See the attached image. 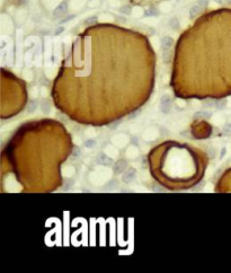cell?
I'll list each match as a JSON object with an SVG mask.
<instances>
[{
	"instance_id": "f546056e",
	"label": "cell",
	"mask_w": 231,
	"mask_h": 273,
	"mask_svg": "<svg viewBox=\"0 0 231 273\" xmlns=\"http://www.w3.org/2000/svg\"><path fill=\"white\" fill-rule=\"evenodd\" d=\"M214 1L218 4H227L228 2V0H214Z\"/></svg>"
},
{
	"instance_id": "277c9868",
	"label": "cell",
	"mask_w": 231,
	"mask_h": 273,
	"mask_svg": "<svg viewBox=\"0 0 231 273\" xmlns=\"http://www.w3.org/2000/svg\"><path fill=\"white\" fill-rule=\"evenodd\" d=\"M126 167H128V161L124 159H120L113 165V171L115 174H121L126 171Z\"/></svg>"
},
{
	"instance_id": "e0dca14e",
	"label": "cell",
	"mask_w": 231,
	"mask_h": 273,
	"mask_svg": "<svg viewBox=\"0 0 231 273\" xmlns=\"http://www.w3.org/2000/svg\"><path fill=\"white\" fill-rule=\"evenodd\" d=\"M96 23H97V17L96 16H91V17H88L86 19V24L87 25H94Z\"/></svg>"
},
{
	"instance_id": "603a6c76",
	"label": "cell",
	"mask_w": 231,
	"mask_h": 273,
	"mask_svg": "<svg viewBox=\"0 0 231 273\" xmlns=\"http://www.w3.org/2000/svg\"><path fill=\"white\" fill-rule=\"evenodd\" d=\"M211 116H212V112L211 111H208V109H205V111H203V119H211Z\"/></svg>"
},
{
	"instance_id": "6da1fadb",
	"label": "cell",
	"mask_w": 231,
	"mask_h": 273,
	"mask_svg": "<svg viewBox=\"0 0 231 273\" xmlns=\"http://www.w3.org/2000/svg\"><path fill=\"white\" fill-rule=\"evenodd\" d=\"M170 108H171V98L169 95H163L160 99V111L167 114L170 112Z\"/></svg>"
},
{
	"instance_id": "5bb4252c",
	"label": "cell",
	"mask_w": 231,
	"mask_h": 273,
	"mask_svg": "<svg viewBox=\"0 0 231 273\" xmlns=\"http://www.w3.org/2000/svg\"><path fill=\"white\" fill-rule=\"evenodd\" d=\"M178 25H179V23H178V19H177V18H171V19L169 20V26H170L171 28L176 29L178 27Z\"/></svg>"
},
{
	"instance_id": "484cf974",
	"label": "cell",
	"mask_w": 231,
	"mask_h": 273,
	"mask_svg": "<svg viewBox=\"0 0 231 273\" xmlns=\"http://www.w3.org/2000/svg\"><path fill=\"white\" fill-rule=\"evenodd\" d=\"M140 112H141V109H136V111H134L132 114H130L129 120H133V119H135V118H138V115L140 114Z\"/></svg>"
},
{
	"instance_id": "9c48e42d",
	"label": "cell",
	"mask_w": 231,
	"mask_h": 273,
	"mask_svg": "<svg viewBox=\"0 0 231 273\" xmlns=\"http://www.w3.org/2000/svg\"><path fill=\"white\" fill-rule=\"evenodd\" d=\"M158 14H159V12H158V9L156 7H150V8H148L146 10V12H144V15L148 16V17H150V16H157Z\"/></svg>"
},
{
	"instance_id": "7c38bea8",
	"label": "cell",
	"mask_w": 231,
	"mask_h": 273,
	"mask_svg": "<svg viewBox=\"0 0 231 273\" xmlns=\"http://www.w3.org/2000/svg\"><path fill=\"white\" fill-rule=\"evenodd\" d=\"M214 106L218 108V109H223L225 107V101L223 99H218L214 102Z\"/></svg>"
},
{
	"instance_id": "ba28073f",
	"label": "cell",
	"mask_w": 231,
	"mask_h": 273,
	"mask_svg": "<svg viewBox=\"0 0 231 273\" xmlns=\"http://www.w3.org/2000/svg\"><path fill=\"white\" fill-rule=\"evenodd\" d=\"M39 107V104H37V102H35V101H32V102H29L27 104V113H33V112H35L36 111V108Z\"/></svg>"
},
{
	"instance_id": "3957f363",
	"label": "cell",
	"mask_w": 231,
	"mask_h": 273,
	"mask_svg": "<svg viewBox=\"0 0 231 273\" xmlns=\"http://www.w3.org/2000/svg\"><path fill=\"white\" fill-rule=\"evenodd\" d=\"M135 176H136V172H135L134 168H128L126 171L123 173V175H122V181H123L124 183H131L133 180L135 178Z\"/></svg>"
},
{
	"instance_id": "4dcf8cb0",
	"label": "cell",
	"mask_w": 231,
	"mask_h": 273,
	"mask_svg": "<svg viewBox=\"0 0 231 273\" xmlns=\"http://www.w3.org/2000/svg\"><path fill=\"white\" fill-rule=\"evenodd\" d=\"M224 154H225V149H222V153H221V158L224 156Z\"/></svg>"
},
{
	"instance_id": "8992f818",
	"label": "cell",
	"mask_w": 231,
	"mask_h": 273,
	"mask_svg": "<svg viewBox=\"0 0 231 273\" xmlns=\"http://www.w3.org/2000/svg\"><path fill=\"white\" fill-rule=\"evenodd\" d=\"M173 44H174V40L171 37H169V36H166L161 40V50L163 51H169L170 47L173 46Z\"/></svg>"
},
{
	"instance_id": "d4e9b609",
	"label": "cell",
	"mask_w": 231,
	"mask_h": 273,
	"mask_svg": "<svg viewBox=\"0 0 231 273\" xmlns=\"http://www.w3.org/2000/svg\"><path fill=\"white\" fill-rule=\"evenodd\" d=\"M73 18H74V15H69V16H67V17L62 18L61 20H60V23H61V24L68 23L69 20H71V19H73Z\"/></svg>"
},
{
	"instance_id": "d6986e66",
	"label": "cell",
	"mask_w": 231,
	"mask_h": 273,
	"mask_svg": "<svg viewBox=\"0 0 231 273\" xmlns=\"http://www.w3.org/2000/svg\"><path fill=\"white\" fill-rule=\"evenodd\" d=\"M223 133L225 136H230L231 134V124H225L223 128Z\"/></svg>"
},
{
	"instance_id": "ffe728a7",
	"label": "cell",
	"mask_w": 231,
	"mask_h": 273,
	"mask_svg": "<svg viewBox=\"0 0 231 273\" xmlns=\"http://www.w3.org/2000/svg\"><path fill=\"white\" fill-rule=\"evenodd\" d=\"M203 106L205 108H212V106H214V103L212 102V101L208 99V101H204V102H203Z\"/></svg>"
},
{
	"instance_id": "5b68a950",
	"label": "cell",
	"mask_w": 231,
	"mask_h": 273,
	"mask_svg": "<svg viewBox=\"0 0 231 273\" xmlns=\"http://www.w3.org/2000/svg\"><path fill=\"white\" fill-rule=\"evenodd\" d=\"M96 161H97L99 165H104V166H111L113 164V159H112V158H111V157H108L107 155L103 154V153L97 156V158H96Z\"/></svg>"
},
{
	"instance_id": "83f0119b",
	"label": "cell",
	"mask_w": 231,
	"mask_h": 273,
	"mask_svg": "<svg viewBox=\"0 0 231 273\" xmlns=\"http://www.w3.org/2000/svg\"><path fill=\"white\" fill-rule=\"evenodd\" d=\"M72 186H73V181H69V182L63 186V188H64V191H69Z\"/></svg>"
},
{
	"instance_id": "cb8c5ba5",
	"label": "cell",
	"mask_w": 231,
	"mask_h": 273,
	"mask_svg": "<svg viewBox=\"0 0 231 273\" xmlns=\"http://www.w3.org/2000/svg\"><path fill=\"white\" fill-rule=\"evenodd\" d=\"M196 4L198 5V6H201L202 8H204V7H206L208 6V0H197L196 1Z\"/></svg>"
},
{
	"instance_id": "ac0fdd59",
	"label": "cell",
	"mask_w": 231,
	"mask_h": 273,
	"mask_svg": "<svg viewBox=\"0 0 231 273\" xmlns=\"http://www.w3.org/2000/svg\"><path fill=\"white\" fill-rule=\"evenodd\" d=\"M106 186H107V188H109V190H112V188H117V186H118V183L116 182V180H112L111 182H109V183H108V184H107Z\"/></svg>"
},
{
	"instance_id": "7402d4cb",
	"label": "cell",
	"mask_w": 231,
	"mask_h": 273,
	"mask_svg": "<svg viewBox=\"0 0 231 273\" xmlns=\"http://www.w3.org/2000/svg\"><path fill=\"white\" fill-rule=\"evenodd\" d=\"M71 155H72V157H78L79 155H80V149H79L78 147H73L72 151H71Z\"/></svg>"
},
{
	"instance_id": "7a4b0ae2",
	"label": "cell",
	"mask_w": 231,
	"mask_h": 273,
	"mask_svg": "<svg viewBox=\"0 0 231 273\" xmlns=\"http://www.w3.org/2000/svg\"><path fill=\"white\" fill-rule=\"evenodd\" d=\"M67 10H68V4L66 1H63V2H61V4L54 9V12H53V17L54 18L63 17V16L67 14Z\"/></svg>"
},
{
	"instance_id": "30bf717a",
	"label": "cell",
	"mask_w": 231,
	"mask_h": 273,
	"mask_svg": "<svg viewBox=\"0 0 231 273\" xmlns=\"http://www.w3.org/2000/svg\"><path fill=\"white\" fill-rule=\"evenodd\" d=\"M41 108H42V112H43V113L49 114V112H50V103L47 102V101L42 102L41 103Z\"/></svg>"
},
{
	"instance_id": "4fadbf2b",
	"label": "cell",
	"mask_w": 231,
	"mask_h": 273,
	"mask_svg": "<svg viewBox=\"0 0 231 273\" xmlns=\"http://www.w3.org/2000/svg\"><path fill=\"white\" fill-rule=\"evenodd\" d=\"M85 147L88 149H94L96 147V141L95 140H93V139H90V140H87L86 142H85Z\"/></svg>"
},
{
	"instance_id": "52a82bcc",
	"label": "cell",
	"mask_w": 231,
	"mask_h": 273,
	"mask_svg": "<svg viewBox=\"0 0 231 273\" xmlns=\"http://www.w3.org/2000/svg\"><path fill=\"white\" fill-rule=\"evenodd\" d=\"M203 8L201 6H198V5H194V6L191 7V9H189V17L191 18H195L197 17L201 12H202Z\"/></svg>"
},
{
	"instance_id": "8fae6325",
	"label": "cell",
	"mask_w": 231,
	"mask_h": 273,
	"mask_svg": "<svg viewBox=\"0 0 231 273\" xmlns=\"http://www.w3.org/2000/svg\"><path fill=\"white\" fill-rule=\"evenodd\" d=\"M120 12H122L123 15H126V16H129V15H131V12H132V9H131V7H130L129 5H124V6L121 7Z\"/></svg>"
},
{
	"instance_id": "9a60e30c",
	"label": "cell",
	"mask_w": 231,
	"mask_h": 273,
	"mask_svg": "<svg viewBox=\"0 0 231 273\" xmlns=\"http://www.w3.org/2000/svg\"><path fill=\"white\" fill-rule=\"evenodd\" d=\"M171 59V54H170V50L169 51H163V60L167 63L169 62V60Z\"/></svg>"
},
{
	"instance_id": "f1b7e54d",
	"label": "cell",
	"mask_w": 231,
	"mask_h": 273,
	"mask_svg": "<svg viewBox=\"0 0 231 273\" xmlns=\"http://www.w3.org/2000/svg\"><path fill=\"white\" fill-rule=\"evenodd\" d=\"M63 31H64V27H58V28H56V31L54 32V34H55V35L61 34Z\"/></svg>"
},
{
	"instance_id": "4316f807",
	"label": "cell",
	"mask_w": 231,
	"mask_h": 273,
	"mask_svg": "<svg viewBox=\"0 0 231 273\" xmlns=\"http://www.w3.org/2000/svg\"><path fill=\"white\" fill-rule=\"evenodd\" d=\"M194 120H201L203 119V111H200V112H196V113L193 115Z\"/></svg>"
},
{
	"instance_id": "2e32d148",
	"label": "cell",
	"mask_w": 231,
	"mask_h": 273,
	"mask_svg": "<svg viewBox=\"0 0 231 273\" xmlns=\"http://www.w3.org/2000/svg\"><path fill=\"white\" fill-rule=\"evenodd\" d=\"M121 123H122V120H116V121H114L113 123H111V124L108 125V128H109L111 130H115Z\"/></svg>"
},
{
	"instance_id": "44dd1931",
	"label": "cell",
	"mask_w": 231,
	"mask_h": 273,
	"mask_svg": "<svg viewBox=\"0 0 231 273\" xmlns=\"http://www.w3.org/2000/svg\"><path fill=\"white\" fill-rule=\"evenodd\" d=\"M206 154H208V158H214V156H215V155H214L215 154V150H214L213 148H211V147H210V148L206 149Z\"/></svg>"
}]
</instances>
